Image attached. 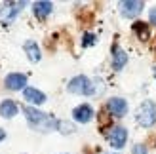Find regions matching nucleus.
Here are the masks:
<instances>
[{
  "label": "nucleus",
  "instance_id": "19",
  "mask_svg": "<svg viewBox=\"0 0 156 154\" xmlns=\"http://www.w3.org/2000/svg\"><path fill=\"white\" fill-rule=\"evenodd\" d=\"M149 21L156 25V8H152V10L149 12Z\"/></svg>",
  "mask_w": 156,
  "mask_h": 154
},
{
  "label": "nucleus",
  "instance_id": "17",
  "mask_svg": "<svg viewBox=\"0 0 156 154\" xmlns=\"http://www.w3.org/2000/svg\"><path fill=\"white\" fill-rule=\"evenodd\" d=\"M95 42H97V38L93 36L91 33H86L84 38H82V46H84V48H90V46H93Z\"/></svg>",
  "mask_w": 156,
  "mask_h": 154
},
{
  "label": "nucleus",
  "instance_id": "1",
  "mask_svg": "<svg viewBox=\"0 0 156 154\" xmlns=\"http://www.w3.org/2000/svg\"><path fill=\"white\" fill-rule=\"evenodd\" d=\"M23 112H25V118L29 122V126L36 129V131H51L53 128H57V122L53 116H50V114L46 112H40L36 110L34 107H23Z\"/></svg>",
  "mask_w": 156,
  "mask_h": 154
},
{
  "label": "nucleus",
  "instance_id": "15",
  "mask_svg": "<svg viewBox=\"0 0 156 154\" xmlns=\"http://www.w3.org/2000/svg\"><path fill=\"white\" fill-rule=\"evenodd\" d=\"M131 29H133V33L141 38V40H147L149 38V27H147V23L143 21H135L133 25H131Z\"/></svg>",
  "mask_w": 156,
  "mask_h": 154
},
{
  "label": "nucleus",
  "instance_id": "18",
  "mask_svg": "<svg viewBox=\"0 0 156 154\" xmlns=\"http://www.w3.org/2000/svg\"><path fill=\"white\" fill-rule=\"evenodd\" d=\"M131 154H147V145H135Z\"/></svg>",
  "mask_w": 156,
  "mask_h": 154
},
{
  "label": "nucleus",
  "instance_id": "5",
  "mask_svg": "<svg viewBox=\"0 0 156 154\" xmlns=\"http://www.w3.org/2000/svg\"><path fill=\"white\" fill-rule=\"evenodd\" d=\"M143 6L145 4L141 0H126V2L120 4V12H122L124 17L131 19V17H137V15L143 12Z\"/></svg>",
  "mask_w": 156,
  "mask_h": 154
},
{
  "label": "nucleus",
  "instance_id": "13",
  "mask_svg": "<svg viewBox=\"0 0 156 154\" xmlns=\"http://www.w3.org/2000/svg\"><path fill=\"white\" fill-rule=\"evenodd\" d=\"M23 50H25L27 57L33 61V63H38V61H40V48H38V44L34 40H27L23 44Z\"/></svg>",
  "mask_w": 156,
  "mask_h": 154
},
{
  "label": "nucleus",
  "instance_id": "6",
  "mask_svg": "<svg viewBox=\"0 0 156 154\" xmlns=\"http://www.w3.org/2000/svg\"><path fill=\"white\" fill-rule=\"evenodd\" d=\"M126 141H128V131H126V128L116 126V128L111 129V133H108V143H111V147L122 149L124 145H126Z\"/></svg>",
  "mask_w": 156,
  "mask_h": 154
},
{
  "label": "nucleus",
  "instance_id": "4",
  "mask_svg": "<svg viewBox=\"0 0 156 154\" xmlns=\"http://www.w3.org/2000/svg\"><path fill=\"white\" fill-rule=\"evenodd\" d=\"M25 2H6L2 8H0V23L2 25H10L13 23V19L19 15V12L23 10Z\"/></svg>",
  "mask_w": 156,
  "mask_h": 154
},
{
  "label": "nucleus",
  "instance_id": "3",
  "mask_svg": "<svg viewBox=\"0 0 156 154\" xmlns=\"http://www.w3.org/2000/svg\"><path fill=\"white\" fill-rule=\"evenodd\" d=\"M67 89L76 95H91L95 93V84H93L88 76H74V78L67 84Z\"/></svg>",
  "mask_w": 156,
  "mask_h": 154
},
{
  "label": "nucleus",
  "instance_id": "9",
  "mask_svg": "<svg viewBox=\"0 0 156 154\" xmlns=\"http://www.w3.org/2000/svg\"><path fill=\"white\" fill-rule=\"evenodd\" d=\"M73 118L76 122H80V124H88V122L93 118V109L90 105H78L73 110Z\"/></svg>",
  "mask_w": 156,
  "mask_h": 154
},
{
  "label": "nucleus",
  "instance_id": "16",
  "mask_svg": "<svg viewBox=\"0 0 156 154\" xmlns=\"http://www.w3.org/2000/svg\"><path fill=\"white\" fill-rule=\"evenodd\" d=\"M57 128H59V131L61 133H74V126L71 124V122H67V120H59L57 122Z\"/></svg>",
  "mask_w": 156,
  "mask_h": 154
},
{
  "label": "nucleus",
  "instance_id": "7",
  "mask_svg": "<svg viewBox=\"0 0 156 154\" xmlns=\"http://www.w3.org/2000/svg\"><path fill=\"white\" fill-rule=\"evenodd\" d=\"M107 110L112 114V116H124V114L128 112V103H126V99H122V97H112V99H108V103H107Z\"/></svg>",
  "mask_w": 156,
  "mask_h": 154
},
{
  "label": "nucleus",
  "instance_id": "2",
  "mask_svg": "<svg viewBox=\"0 0 156 154\" xmlns=\"http://www.w3.org/2000/svg\"><path fill=\"white\" fill-rule=\"evenodd\" d=\"M135 120L141 128H152L156 124V103L143 101L135 110Z\"/></svg>",
  "mask_w": 156,
  "mask_h": 154
},
{
  "label": "nucleus",
  "instance_id": "11",
  "mask_svg": "<svg viewBox=\"0 0 156 154\" xmlns=\"http://www.w3.org/2000/svg\"><path fill=\"white\" fill-rule=\"evenodd\" d=\"M23 97H25V101L33 103V105H42L46 101V95L36 88H25L23 89Z\"/></svg>",
  "mask_w": 156,
  "mask_h": 154
},
{
  "label": "nucleus",
  "instance_id": "20",
  "mask_svg": "<svg viewBox=\"0 0 156 154\" xmlns=\"http://www.w3.org/2000/svg\"><path fill=\"white\" fill-rule=\"evenodd\" d=\"M6 139V129H0V141Z\"/></svg>",
  "mask_w": 156,
  "mask_h": 154
},
{
  "label": "nucleus",
  "instance_id": "8",
  "mask_svg": "<svg viewBox=\"0 0 156 154\" xmlns=\"http://www.w3.org/2000/svg\"><path fill=\"white\" fill-rule=\"evenodd\" d=\"M6 88L12 89V91H17V89H25V84H27V76L21 74V72H12L6 76Z\"/></svg>",
  "mask_w": 156,
  "mask_h": 154
},
{
  "label": "nucleus",
  "instance_id": "12",
  "mask_svg": "<svg viewBox=\"0 0 156 154\" xmlns=\"http://www.w3.org/2000/svg\"><path fill=\"white\" fill-rule=\"evenodd\" d=\"M51 10H53V4L48 2V0H40V2L33 4V12H34V15L38 19H46L51 13Z\"/></svg>",
  "mask_w": 156,
  "mask_h": 154
},
{
  "label": "nucleus",
  "instance_id": "21",
  "mask_svg": "<svg viewBox=\"0 0 156 154\" xmlns=\"http://www.w3.org/2000/svg\"><path fill=\"white\" fill-rule=\"evenodd\" d=\"M154 78H156V67H154Z\"/></svg>",
  "mask_w": 156,
  "mask_h": 154
},
{
  "label": "nucleus",
  "instance_id": "14",
  "mask_svg": "<svg viewBox=\"0 0 156 154\" xmlns=\"http://www.w3.org/2000/svg\"><path fill=\"white\" fill-rule=\"evenodd\" d=\"M0 114H2L4 118H13L15 114H17V105L13 101H10V99H6V101H2V105H0Z\"/></svg>",
  "mask_w": 156,
  "mask_h": 154
},
{
  "label": "nucleus",
  "instance_id": "10",
  "mask_svg": "<svg viewBox=\"0 0 156 154\" xmlns=\"http://www.w3.org/2000/svg\"><path fill=\"white\" fill-rule=\"evenodd\" d=\"M126 63H128V53L122 48H118V46H114L112 48V67H114V71H122V68L126 67Z\"/></svg>",
  "mask_w": 156,
  "mask_h": 154
}]
</instances>
